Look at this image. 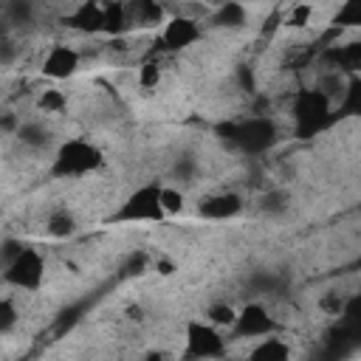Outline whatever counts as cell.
Returning a JSON list of instances; mask_svg holds the SVG:
<instances>
[{
	"mask_svg": "<svg viewBox=\"0 0 361 361\" xmlns=\"http://www.w3.org/2000/svg\"><path fill=\"white\" fill-rule=\"evenodd\" d=\"M290 355H293L290 341H285L282 336H265L251 344L243 361H290Z\"/></svg>",
	"mask_w": 361,
	"mask_h": 361,
	"instance_id": "5b68a950",
	"label": "cell"
},
{
	"mask_svg": "<svg viewBox=\"0 0 361 361\" xmlns=\"http://www.w3.org/2000/svg\"><path fill=\"white\" fill-rule=\"evenodd\" d=\"M82 65V54L71 45V42H51L45 45L42 51V59H39V68L45 76L51 79H68L79 71Z\"/></svg>",
	"mask_w": 361,
	"mask_h": 361,
	"instance_id": "3957f363",
	"label": "cell"
},
{
	"mask_svg": "<svg viewBox=\"0 0 361 361\" xmlns=\"http://www.w3.org/2000/svg\"><path fill=\"white\" fill-rule=\"evenodd\" d=\"M104 164L102 149L90 144V138H68L56 147L54 155V175L59 178H82Z\"/></svg>",
	"mask_w": 361,
	"mask_h": 361,
	"instance_id": "6da1fadb",
	"label": "cell"
},
{
	"mask_svg": "<svg viewBox=\"0 0 361 361\" xmlns=\"http://www.w3.org/2000/svg\"><path fill=\"white\" fill-rule=\"evenodd\" d=\"M245 209L243 197L231 189H220V192H209L200 203H197V214L206 217V220H228V217H237L240 212Z\"/></svg>",
	"mask_w": 361,
	"mask_h": 361,
	"instance_id": "277c9868",
	"label": "cell"
},
{
	"mask_svg": "<svg viewBox=\"0 0 361 361\" xmlns=\"http://www.w3.org/2000/svg\"><path fill=\"white\" fill-rule=\"evenodd\" d=\"M212 327H217V330H234V324H237V319H240V310L234 307V305H228V302H212L209 307H206V316H203Z\"/></svg>",
	"mask_w": 361,
	"mask_h": 361,
	"instance_id": "52a82bcc",
	"label": "cell"
},
{
	"mask_svg": "<svg viewBox=\"0 0 361 361\" xmlns=\"http://www.w3.org/2000/svg\"><path fill=\"white\" fill-rule=\"evenodd\" d=\"M290 203H293V197H290L285 189H279V186L265 189V192L257 197V209H259L265 217H279V214L290 212Z\"/></svg>",
	"mask_w": 361,
	"mask_h": 361,
	"instance_id": "8992f818",
	"label": "cell"
},
{
	"mask_svg": "<svg viewBox=\"0 0 361 361\" xmlns=\"http://www.w3.org/2000/svg\"><path fill=\"white\" fill-rule=\"evenodd\" d=\"M358 268H361V257H358Z\"/></svg>",
	"mask_w": 361,
	"mask_h": 361,
	"instance_id": "9c48e42d",
	"label": "cell"
},
{
	"mask_svg": "<svg viewBox=\"0 0 361 361\" xmlns=\"http://www.w3.org/2000/svg\"><path fill=\"white\" fill-rule=\"evenodd\" d=\"M6 274V285H11V288H17L20 293L23 290H28V293H34L39 285H45V257L37 251V248H28L25 245V251L8 265V268H3Z\"/></svg>",
	"mask_w": 361,
	"mask_h": 361,
	"instance_id": "7a4b0ae2",
	"label": "cell"
},
{
	"mask_svg": "<svg viewBox=\"0 0 361 361\" xmlns=\"http://www.w3.org/2000/svg\"><path fill=\"white\" fill-rule=\"evenodd\" d=\"M158 200H161V209L166 217H175L186 209V189L175 186V183H161L158 189Z\"/></svg>",
	"mask_w": 361,
	"mask_h": 361,
	"instance_id": "ba28073f",
	"label": "cell"
}]
</instances>
